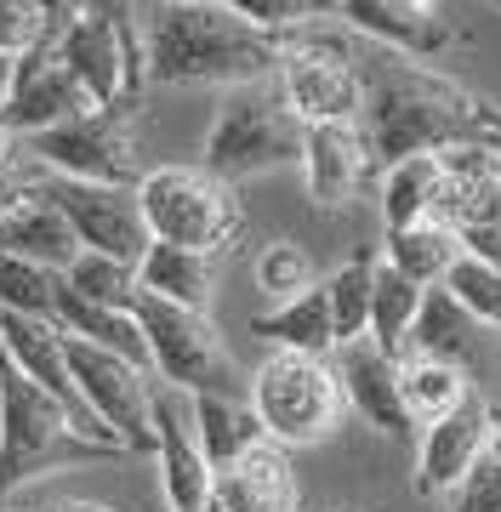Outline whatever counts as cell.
Here are the masks:
<instances>
[{"label": "cell", "instance_id": "cell-1", "mask_svg": "<svg viewBox=\"0 0 501 512\" xmlns=\"http://www.w3.org/2000/svg\"><path fill=\"white\" fill-rule=\"evenodd\" d=\"M359 80H365L359 131H365L376 171H388L410 154H445L462 143L501 148V114L473 92H462L456 80L422 69L416 57L371 46V52H359Z\"/></svg>", "mask_w": 501, "mask_h": 512}, {"label": "cell", "instance_id": "cell-2", "mask_svg": "<svg viewBox=\"0 0 501 512\" xmlns=\"http://www.w3.org/2000/svg\"><path fill=\"white\" fill-rule=\"evenodd\" d=\"M279 74V40L234 18L223 0H143L149 86H257Z\"/></svg>", "mask_w": 501, "mask_h": 512}, {"label": "cell", "instance_id": "cell-3", "mask_svg": "<svg viewBox=\"0 0 501 512\" xmlns=\"http://www.w3.org/2000/svg\"><path fill=\"white\" fill-rule=\"evenodd\" d=\"M57 57L92 97V109L137 103L143 80V0H86L57 29Z\"/></svg>", "mask_w": 501, "mask_h": 512}, {"label": "cell", "instance_id": "cell-4", "mask_svg": "<svg viewBox=\"0 0 501 512\" xmlns=\"http://www.w3.org/2000/svg\"><path fill=\"white\" fill-rule=\"evenodd\" d=\"M302 137H308V126L291 114L279 80L234 86V92H223L217 120L205 131V171L234 188L245 177L279 171V165H302Z\"/></svg>", "mask_w": 501, "mask_h": 512}, {"label": "cell", "instance_id": "cell-5", "mask_svg": "<svg viewBox=\"0 0 501 512\" xmlns=\"http://www.w3.org/2000/svg\"><path fill=\"white\" fill-rule=\"evenodd\" d=\"M92 456H109V450L80 439L69 410L0 353V495L23 490L29 478L52 473V467H75Z\"/></svg>", "mask_w": 501, "mask_h": 512}, {"label": "cell", "instance_id": "cell-6", "mask_svg": "<svg viewBox=\"0 0 501 512\" xmlns=\"http://www.w3.org/2000/svg\"><path fill=\"white\" fill-rule=\"evenodd\" d=\"M245 399H251L262 433H268L279 450H302V444L331 439L342 410H348L331 359L285 353V348H274L257 365V376L245 382Z\"/></svg>", "mask_w": 501, "mask_h": 512}, {"label": "cell", "instance_id": "cell-7", "mask_svg": "<svg viewBox=\"0 0 501 512\" xmlns=\"http://www.w3.org/2000/svg\"><path fill=\"white\" fill-rule=\"evenodd\" d=\"M137 205H143L154 245H183V251L200 256H217L245 228L234 188L223 177H211L205 165H154V171H143Z\"/></svg>", "mask_w": 501, "mask_h": 512}, {"label": "cell", "instance_id": "cell-8", "mask_svg": "<svg viewBox=\"0 0 501 512\" xmlns=\"http://www.w3.org/2000/svg\"><path fill=\"white\" fill-rule=\"evenodd\" d=\"M274 80L302 126H359V109H365L359 46L331 23H308L279 40Z\"/></svg>", "mask_w": 501, "mask_h": 512}, {"label": "cell", "instance_id": "cell-9", "mask_svg": "<svg viewBox=\"0 0 501 512\" xmlns=\"http://www.w3.org/2000/svg\"><path fill=\"white\" fill-rule=\"evenodd\" d=\"M23 154L52 171V177H75V183H114L137 188L143 183V148H137V103H114V109H86L63 126L40 131L23 143Z\"/></svg>", "mask_w": 501, "mask_h": 512}, {"label": "cell", "instance_id": "cell-10", "mask_svg": "<svg viewBox=\"0 0 501 512\" xmlns=\"http://www.w3.org/2000/svg\"><path fill=\"white\" fill-rule=\"evenodd\" d=\"M137 325L149 342V370L154 382L177 387V393H240V365L223 348L217 325L194 308L160 302V296H137Z\"/></svg>", "mask_w": 501, "mask_h": 512}, {"label": "cell", "instance_id": "cell-11", "mask_svg": "<svg viewBox=\"0 0 501 512\" xmlns=\"http://www.w3.org/2000/svg\"><path fill=\"white\" fill-rule=\"evenodd\" d=\"M63 353H69V382L86 399L103 427H109L120 450H137V456H154V376L143 365H131L109 348H92L80 336H63Z\"/></svg>", "mask_w": 501, "mask_h": 512}, {"label": "cell", "instance_id": "cell-12", "mask_svg": "<svg viewBox=\"0 0 501 512\" xmlns=\"http://www.w3.org/2000/svg\"><path fill=\"white\" fill-rule=\"evenodd\" d=\"M40 194L63 211V222L75 228L80 251L114 256V262H143L154 245L149 222H143V205H137V188H114V183H75V177H52L40 171Z\"/></svg>", "mask_w": 501, "mask_h": 512}, {"label": "cell", "instance_id": "cell-13", "mask_svg": "<svg viewBox=\"0 0 501 512\" xmlns=\"http://www.w3.org/2000/svg\"><path fill=\"white\" fill-rule=\"evenodd\" d=\"M154 461H160V484H166V507L171 512H205L211 501V461H205L200 439H194V404L188 393L154 382Z\"/></svg>", "mask_w": 501, "mask_h": 512}, {"label": "cell", "instance_id": "cell-14", "mask_svg": "<svg viewBox=\"0 0 501 512\" xmlns=\"http://www.w3.org/2000/svg\"><path fill=\"white\" fill-rule=\"evenodd\" d=\"M86 109H92V97L80 92V80L63 69L57 46L46 40V46H35L29 57H18V80H12V97H6L0 120H6V131H12L18 143H29V137L63 126V120H75V114H86Z\"/></svg>", "mask_w": 501, "mask_h": 512}, {"label": "cell", "instance_id": "cell-15", "mask_svg": "<svg viewBox=\"0 0 501 512\" xmlns=\"http://www.w3.org/2000/svg\"><path fill=\"white\" fill-rule=\"evenodd\" d=\"M331 365H336V382H342V399H348L353 416L371 421L376 433L393 439V444L416 439V421H410L405 393H399V359H388V353L365 336V342H342V348L331 353Z\"/></svg>", "mask_w": 501, "mask_h": 512}, {"label": "cell", "instance_id": "cell-16", "mask_svg": "<svg viewBox=\"0 0 501 512\" xmlns=\"http://www.w3.org/2000/svg\"><path fill=\"white\" fill-rule=\"evenodd\" d=\"M336 23L348 35H365L371 46H388L399 57H445L456 46V29L439 18V6H410V0H342Z\"/></svg>", "mask_w": 501, "mask_h": 512}, {"label": "cell", "instance_id": "cell-17", "mask_svg": "<svg viewBox=\"0 0 501 512\" xmlns=\"http://www.w3.org/2000/svg\"><path fill=\"white\" fill-rule=\"evenodd\" d=\"M490 450V404L473 393L462 410L422 427V456H416V495H450L473 473V461Z\"/></svg>", "mask_w": 501, "mask_h": 512}, {"label": "cell", "instance_id": "cell-18", "mask_svg": "<svg viewBox=\"0 0 501 512\" xmlns=\"http://www.w3.org/2000/svg\"><path fill=\"white\" fill-rule=\"evenodd\" d=\"M371 148L359 126H308L302 137V177H308V200L336 211L348 205L359 188L371 183Z\"/></svg>", "mask_w": 501, "mask_h": 512}, {"label": "cell", "instance_id": "cell-19", "mask_svg": "<svg viewBox=\"0 0 501 512\" xmlns=\"http://www.w3.org/2000/svg\"><path fill=\"white\" fill-rule=\"evenodd\" d=\"M484 348H490V330L445 285L422 291V313H416V325L405 336V359H439V365H456L473 376L484 365Z\"/></svg>", "mask_w": 501, "mask_h": 512}, {"label": "cell", "instance_id": "cell-20", "mask_svg": "<svg viewBox=\"0 0 501 512\" xmlns=\"http://www.w3.org/2000/svg\"><path fill=\"white\" fill-rule=\"evenodd\" d=\"M297 507V478H291V456L274 439L257 444L240 467L217 473L205 512H291Z\"/></svg>", "mask_w": 501, "mask_h": 512}, {"label": "cell", "instance_id": "cell-21", "mask_svg": "<svg viewBox=\"0 0 501 512\" xmlns=\"http://www.w3.org/2000/svg\"><path fill=\"white\" fill-rule=\"evenodd\" d=\"M188 404H194V439H200L211 473L240 467L257 444H268V433H262V421L245 393H194Z\"/></svg>", "mask_w": 501, "mask_h": 512}, {"label": "cell", "instance_id": "cell-22", "mask_svg": "<svg viewBox=\"0 0 501 512\" xmlns=\"http://www.w3.org/2000/svg\"><path fill=\"white\" fill-rule=\"evenodd\" d=\"M0 251H12V256H23V262H40V268L63 274V268L80 256V239H75V228L63 222V211L35 188V200H23L12 217L0 222Z\"/></svg>", "mask_w": 501, "mask_h": 512}, {"label": "cell", "instance_id": "cell-23", "mask_svg": "<svg viewBox=\"0 0 501 512\" xmlns=\"http://www.w3.org/2000/svg\"><path fill=\"white\" fill-rule=\"evenodd\" d=\"M137 285H143V296L205 313L211 291H217V256L183 251V245H149V256L137 262Z\"/></svg>", "mask_w": 501, "mask_h": 512}, {"label": "cell", "instance_id": "cell-24", "mask_svg": "<svg viewBox=\"0 0 501 512\" xmlns=\"http://www.w3.org/2000/svg\"><path fill=\"white\" fill-rule=\"evenodd\" d=\"M251 330L268 336V342L285 348V353H314V359H331V353H336V325H331V296H325V279H319L314 291H302V296H291V302H279V308L257 313Z\"/></svg>", "mask_w": 501, "mask_h": 512}, {"label": "cell", "instance_id": "cell-25", "mask_svg": "<svg viewBox=\"0 0 501 512\" xmlns=\"http://www.w3.org/2000/svg\"><path fill=\"white\" fill-rule=\"evenodd\" d=\"M57 330H63V336H80V342H92V348H109V353H120V359H131V365L149 370V342H143L137 313L97 308V302H80L69 285H57Z\"/></svg>", "mask_w": 501, "mask_h": 512}, {"label": "cell", "instance_id": "cell-26", "mask_svg": "<svg viewBox=\"0 0 501 512\" xmlns=\"http://www.w3.org/2000/svg\"><path fill=\"white\" fill-rule=\"evenodd\" d=\"M456 256H462V234L450 228V222H410V228H393L382 239V262L399 268L405 279H416L422 291L433 285H445V274L456 268Z\"/></svg>", "mask_w": 501, "mask_h": 512}, {"label": "cell", "instance_id": "cell-27", "mask_svg": "<svg viewBox=\"0 0 501 512\" xmlns=\"http://www.w3.org/2000/svg\"><path fill=\"white\" fill-rule=\"evenodd\" d=\"M439 194H445V154H410V160L388 165L382 171V222L393 228H410V222H427L439 211Z\"/></svg>", "mask_w": 501, "mask_h": 512}, {"label": "cell", "instance_id": "cell-28", "mask_svg": "<svg viewBox=\"0 0 501 512\" xmlns=\"http://www.w3.org/2000/svg\"><path fill=\"white\" fill-rule=\"evenodd\" d=\"M399 393H405L410 421L433 427L473 399V376L456 365H439V359H399Z\"/></svg>", "mask_w": 501, "mask_h": 512}, {"label": "cell", "instance_id": "cell-29", "mask_svg": "<svg viewBox=\"0 0 501 512\" xmlns=\"http://www.w3.org/2000/svg\"><path fill=\"white\" fill-rule=\"evenodd\" d=\"M416 313H422V285L405 279L399 268H388L382 256H376V279H371V342L388 359H405V336L416 325Z\"/></svg>", "mask_w": 501, "mask_h": 512}, {"label": "cell", "instance_id": "cell-30", "mask_svg": "<svg viewBox=\"0 0 501 512\" xmlns=\"http://www.w3.org/2000/svg\"><path fill=\"white\" fill-rule=\"evenodd\" d=\"M371 279H376V256H348V262L325 279L336 348H342V342H365V336H371Z\"/></svg>", "mask_w": 501, "mask_h": 512}, {"label": "cell", "instance_id": "cell-31", "mask_svg": "<svg viewBox=\"0 0 501 512\" xmlns=\"http://www.w3.org/2000/svg\"><path fill=\"white\" fill-rule=\"evenodd\" d=\"M63 285H69L80 302L120 308V313H131V308H137V296H143V285H137V268H131V262H114V256H97V251H80L75 262L63 268Z\"/></svg>", "mask_w": 501, "mask_h": 512}, {"label": "cell", "instance_id": "cell-32", "mask_svg": "<svg viewBox=\"0 0 501 512\" xmlns=\"http://www.w3.org/2000/svg\"><path fill=\"white\" fill-rule=\"evenodd\" d=\"M57 285H63V274L0 251V313H29V319L57 325Z\"/></svg>", "mask_w": 501, "mask_h": 512}, {"label": "cell", "instance_id": "cell-33", "mask_svg": "<svg viewBox=\"0 0 501 512\" xmlns=\"http://www.w3.org/2000/svg\"><path fill=\"white\" fill-rule=\"evenodd\" d=\"M257 291L268 296V302H291V296H302V291H314L319 279H314V256L302 251L297 239H268L262 245V256H257Z\"/></svg>", "mask_w": 501, "mask_h": 512}, {"label": "cell", "instance_id": "cell-34", "mask_svg": "<svg viewBox=\"0 0 501 512\" xmlns=\"http://www.w3.org/2000/svg\"><path fill=\"white\" fill-rule=\"evenodd\" d=\"M63 12L52 0H0V57H29L35 46L57 40Z\"/></svg>", "mask_w": 501, "mask_h": 512}, {"label": "cell", "instance_id": "cell-35", "mask_svg": "<svg viewBox=\"0 0 501 512\" xmlns=\"http://www.w3.org/2000/svg\"><path fill=\"white\" fill-rule=\"evenodd\" d=\"M445 291L462 302L484 330H501V268L496 262H479V256H456V268L445 274Z\"/></svg>", "mask_w": 501, "mask_h": 512}, {"label": "cell", "instance_id": "cell-36", "mask_svg": "<svg viewBox=\"0 0 501 512\" xmlns=\"http://www.w3.org/2000/svg\"><path fill=\"white\" fill-rule=\"evenodd\" d=\"M234 18H245L251 29H262V35H297V29H308V23H319L314 0H223Z\"/></svg>", "mask_w": 501, "mask_h": 512}, {"label": "cell", "instance_id": "cell-37", "mask_svg": "<svg viewBox=\"0 0 501 512\" xmlns=\"http://www.w3.org/2000/svg\"><path fill=\"white\" fill-rule=\"evenodd\" d=\"M450 512H501V456L484 450L473 461V473L450 490Z\"/></svg>", "mask_w": 501, "mask_h": 512}, {"label": "cell", "instance_id": "cell-38", "mask_svg": "<svg viewBox=\"0 0 501 512\" xmlns=\"http://www.w3.org/2000/svg\"><path fill=\"white\" fill-rule=\"evenodd\" d=\"M35 188H40V165L29 160V154H12V160H0V222L12 217L23 200H35Z\"/></svg>", "mask_w": 501, "mask_h": 512}, {"label": "cell", "instance_id": "cell-39", "mask_svg": "<svg viewBox=\"0 0 501 512\" xmlns=\"http://www.w3.org/2000/svg\"><path fill=\"white\" fill-rule=\"evenodd\" d=\"M12 80H18V57H0V109H6V97H12Z\"/></svg>", "mask_w": 501, "mask_h": 512}, {"label": "cell", "instance_id": "cell-40", "mask_svg": "<svg viewBox=\"0 0 501 512\" xmlns=\"http://www.w3.org/2000/svg\"><path fill=\"white\" fill-rule=\"evenodd\" d=\"M46 512H114V507H103V501H52Z\"/></svg>", "mask_w": 501, "mask_h": 512}, {"label": "cell", "instance_id": "cell-41", "mask_svg": "<svg viewBox=\"0 0 501 512\" xmlns=\"http://www.w3.org/2000/svg\"><path fill=\"white\" fill-rule=\"evenodd\" d=\"M18 137H12V131H6V120H0V160H12V154H18Z\"/></svg>", "mask_w": 501, "mask_h": 512}, {"label": "cell", "instance_id": "cell-42", "mask_svg": "<svg viewBox=\"0 0 501 512\" xmlns=\"http://www.w3.org/2000/svg\"><path fill=\"white\" fill-rule=\"evenodd\" d=\"M314 12H319V23H331L342 12V0H314Z\"/></svg>", "mask_w": 501, "mask_h": 512}, {"label": "cell", "instance_id": "cell-43", "mask_svg": "<svg viewBox=\"0 0 501 512\" xmlns=\"http://www.w3.org/2000/svg\"><path fill=\"white\" fill-rule=\"evenodd\" d=\"M490 450L501 456V416H496V410H490Z\"/></svg>", "mask_w": 501, "mask_h": 512}, {"label": "cell", "instance_id": "cell-44", "mask_svg": "<svg viewBox=\"0 0 501 512\" xmlns=\"http://www.w3.org/2000/svg\"><path fill=\"white\" fill-rule=\"evenodd\" d=\"M57 12H63V18H69V12H80V6H86V0H52Z\"/></svg>", "mask_w": 501, "mask_h": 512}, {"label": "cell", "instance_id": "cell-45", "mask_svg": "<svg viewBox=\"0 0 501 512\" xmlns=\"http://www.w3.org/2000/svg\"><path fill=\"white\" fill-rule=\"evenodd\" d=\"M6 512H23V507H6Z\"/></svg>", "mask_w": 501, "mask_h": 512}, {"label": "cell", "instance_id": "cell-46", "mask_svg": "<svg viewBox=\"0 0 501 512\" xmlns=\"http://www.w3.org/2000/svg\"><path fill=\"white\" fill-rule=\"evenodd\" d=\"M496 6H501V0H496Z\"/></svg>", "mask_w": 501, "mask_h": 512}]
</instances>
